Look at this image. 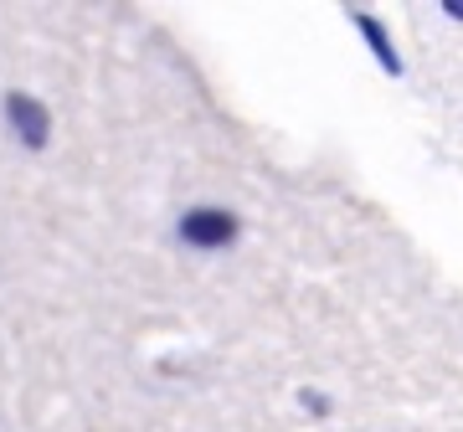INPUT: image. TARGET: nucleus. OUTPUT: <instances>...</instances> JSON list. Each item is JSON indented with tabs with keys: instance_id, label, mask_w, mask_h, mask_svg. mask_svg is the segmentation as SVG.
Returning a JSON list of instances; mask_svg holds the SVG:
<instances>
[{
	"instance_id": "2",
	"label": "nucleus",
	"mask_w": 463,
	"mask_h": 432,
	"mask_svg": "<svg viewBox=\"0 0 463 432\" xmlns=\"http://www.w3.org/2000/svg\"><path fill=\"white\" fill-rule=\"evenodd\" d=\"M5 114H11V124H16L21 134H26V145H32V150H42V145H47V108H42V103L36 99H26V93H11V99H5Z\"/></svg>"
},
{
	"instance_id": "4",
	"label": "nucleus",
	"mask_w": 463,
	"mask_h": 432,
	"mask_svg": "<svg viewBox=\"0 0 463 432\" xmlns=\"http://www.w3.org/2000/svg\"><path fill=\"white\" fill-rule=\"evenodd\" d=\"M443 11H448V16H458V21H463V0H448Z\"/></svg>"
},
{
	"instance_id": "3",
	"label": "nucleus",
	"mask_w": 463,
	"mask_h": 432,
	"mask_svg": "<svg viewBox=\"0 0 463 432\" xmlns=\"http://www.w3.org/2000/svg\"><path fill=\"white\" fill-rule=\"evenodd\" d=\"M355 26L365 32V42H371V52H376V62L386 67V72H402V57L392 52V36H386V26H381L376 16H365V11H355Z\"/></svg>"
},
{
	"instance_id": "1",
	"label": "nucleus",
	"mask_w": 463,
	"mask_h": 432,
	"mask_svg": "<svg viewBox=\"0 0 463 432\" xmlns=\"http://www.w3.org/2000/svg\"><path fill=\"white\" fill-rule=\"evenodd\" d=\"M181 232H185V242H196V248H222V242H232V232H237V221H232L227 211H191L181 221Z\"/></svg>"
}]
</instances>
